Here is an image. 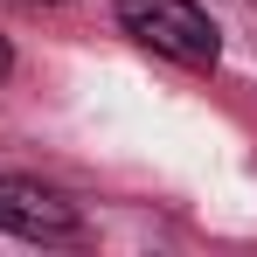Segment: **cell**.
Wrapping results in <instances>:
<instances>
[{
    "instance_id": "cell-1",
    "label": "cell",
    "mask_w": 257,
    "mask_h": 257,
    "mask_svg": "<svg viewBox=\"0 0 257 257\" xmlns=\"http://www.w3.org/2000/svg\"><path fill=\"white\" fill-rule=\"evenodd\" d=\"M118 28L181 70H215V56H222V28L195 0H118Z\"/></svg>"
},
{
    "instance_id": "cell-2",
    "label": "cell",
    "mask_w": 257,
    "mask_h": 257,
    "mask_svg": "<svg viewBox=\"0 0 257 257\" xmlns=\"http://www.w3.org/2000/svg\"><path fill=\"white\" fill-rule=\"evenodd\" d=\"M0 229L21 236V243H84L77 202L28 181V174H0Z\"/></svg>"
},
{
    "instance_id": "cell-3",
    "label": "cell",
    "mask_w": 257,
    "mask_h": 257,
    "mask_svg": "<svg viewBox=\"0 0 257 257\" xmlns=\"http://www.w3.org/2000/svg\"><path fill=\"white\" fill-rule=\"evenodd\" d=\"M7 70H14V56H7V42H0V77H7Z\"/></svg>"
}]
</instances>
